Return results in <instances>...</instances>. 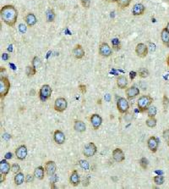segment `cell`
Returning <instances> with one entry per match:
<instances>
[{"label": "cell", "instance_id": "cell-1", "mask_svg": "<svg viewBox=\"0 0 169 189\" xmlns=\"http://www.w3.org/2000/svg\"><path fill=\"white\" fill-rule=\"evenodd\" d=\"M1 19L7 26L14 27L18 19V11L14 5H7L3 6L0 10Z\"/></svg>", "mask_w": 169, "mask_h": 189}, {"label": "cell", "instance_id": "cell-2", "mask_svg": "<svg viewBox=\"0 0 169 189\" xmlns=\"http://www.w3.org/2000/svg\"><path fill=\"white\" fill-rule=\"evenodd\" d=\"M152 102H153V99L150 95H142L141 97L139 98L138 102H137V106H138L139 111L141 113L146 111L147 109L151 105Z\"/></svg>", "mask_w": 169, "mask_h": 189}, {"label": "cell", "instance_id": "cell-3", "mask_svg": "<svg viewBox=\"0 0 169 189\" xmlns=\"http://www.w3.org/2000/svg\"><path fill=\"white\" fill-rule=\"evenodd\" d=\"M10 81L8 77L1 76L0 78V99L1 100L4 99V98L8 95L10 89Z\"/></svg>", "mask_w": 169, "mask_h": 189}, {"label": "cell", "instance_id": "cell-4", "mask_svg": "<svg viewBox=\"0 0 169 189\" xmlns=\"http://www.w3.org/2000/svg\"><path fill=\"white\" fill-rule=\"evenodd\" d=\"M52 93V87L47 84H45V85H42L40 90H39V98L42 102H45V101H47V99H50Z\"/></svg>", "mask_w": 169, "mask_h": 189}, {"label": "cell", "instance_id": "cell-5", "mask_svg": "<svg viewBox=\"0 0 169 189\" xmlns=\"http://www.w3.org/2000/svg\"><path fill=\"white\" fill-rule=\"evenodd\" d=\"M68 107V102L64 98H58L55 99L54 104H53V109L55 111L58 112V113H62L64 112Z\"/></svg>", "mask_w": 169, "mask_h": 189}, {"label": "cell", "instance_id": "cell-6", "mask_svg": "<svg viewBox=\"0 0 169 189\" xmlns=\"http://www.w3.org/2000/svg\"><path fill=\"white\" fill-rule=\"evenodd\" d=\"M99 54L104 58H108L112 55L113 53V47H110V45L107 43H101L99 45Z\"/></svg>", "mask_w": 169, "mask_h": 189}, {"label": "cell", "instance_id": "cell-7", "mask_svg": "<svg viewBox=\"0 0 169 189\" xmlns=\"http://www.w3.org/2000/svg\"><path fill=\"white\" fill-rule=\"evenodd\" d=\"M97 152V148L94 142H89L88 144H86L83 150V154H84L86 158H90L94 156Z\"/></svg>", "mask_w": 169, "mask_h": 189}, {"label": "cell", "instance_id": "cell-8", "mask_svg": "<svg viewBox=\"0 0 169 189\" xmlns=\"http://www.w3.org/2000/svg\"><path fill=\"white\" fill-rule=\"evenodd\" d=\"M117 109L121 114H126L129 109V104L125 98H119L117 101Z\"/></svg>", "mask_w": 169, "mask_h": 189}, {"label": "cell", "instance_id": "cell-9", "mask_svg": "<svg viewBox=\"0 0 169 189\" xmlns=\"http://www.w3.org/2000/svg\"><path fill=\"white\" fill-rule=\"evenodd\" d=\"M159 142L160 140L158 137H154V136L149 137L147 140V147L150 149V151L152 153H156L157 151L158 147H159Z\"/></svg>", "mask_w": 169, "mask_h": 189}, {"label": "cell", "instance_id": "cell-10", "mask_svg": "<svg viewBox=\"0 0 169 189\" xmlns=\"http://www.w3.org/2000/svg\"><path fill=\"white\" fill-rule=\"evenodd\" d=\"M44 168H45L46 174H47L48 176H53V175H55L57 170V165L54 161L52 160L47 161V162L45 163Z\"/></svg>", "mask_w": 169, "mask_h": 189}, {"label": "cell", "instance_id": "cell-11", "mask_svg": "<svg viewBox=\"0 0 169 189\" xmlns=\"http://www.w3.org/2000/svg\"><path fill=\"white\" fill-rule=\"evenodd\" d=\"M27 154H28V151H27V148L25 145H20L16 149H15V152H14V154L16 156V158L19 160H25L26 156H27Z\"/></svg>", "mask_w": 169, "mask_h": 189}, {"label": "cell", "instance_id": "cell-12", "mask_svg": "<svg viewBox=\"0 0 169 189\" xmlns=\"http://www.w3.org/2000/svg\"><path fill=\"white\" fill-rule=\"evenodd\" d=\"M135 53L137 54V56L140 58H145L148 54V47L145 43H138L135 47Z\"/></svg>", "mask_w": 169, "mask_h": 189}, {"label": "cell", "instance_id": "cell-13", "mask_svg": "<svg viewBox=\"0 0 169 189\" xmlns=\"http://www.w3.org/2000/svg\"><path fill=\"white\" fill-rule=\"evenodd\" d=\"M90 124L94 130H98L100 127L102 126V118L101 117V115H99L98 114H93L90 115Z\"/></svg>", "mask_w": 169, "mask_h": 189}, {"label": "cell", "instance_id": "cell-14", "mask_svg": "<svg viewBox=\"0 0 169 189\" xmlns=\"http://www.w3.org/2000/svg\"><path fill=\"white\" fill-rule=\"evenodd\" d=\"M65 135L61 130H56L53 133V140L58 145H62L65 142Z\"/></svg>", "mask_w": 169, "mask_h": 189}, {"label": "cell", "instance_id": "cell-15", "mask_svg": "<svg viewBox=\"0 0 169 189\" xmlns=\"http://www.w3.org/2000/svg\"><path fill=\"white\" fill-rule=\"evenodd\" d=\"M72 54L76 59H81L84 56L85 53L83 47L80 44H76L72 50Z\"/></svg>", "mask_w": 169, "mask_h": 189}, {"label": "cell", "instance_id": "cell-16", "mask_svg": "<svg viewBox=\"0 0 169 189\" xmlns=\"http://www.w3.org/2000/svg\"><path fill=\"white\" fill-rule=\"evenodd\" d=\"M113 158L117 163H122L125 160V154L121 148H115L113 151Z\"/></svg>", "mask_w": 169, "mask_h": 189}, {"label": "cell", "instance_id": "cell-17", "mask_svg": "<svg viewBox=\"0 0 169 189\" xmlns=\"http://www.w3.org/2000/svg\"><path fill=\"white\" fill-rule=\"evenodd\" d=\"M146 12V7L143 4H135L134 5L133 9H132V14L134 16H141L143 15L144 13Z\"/></svg>", "mask_w": 169, "mask_h": 189}, {"label": "cell", "instance_id": "cell-18", "mask_svg": "<svg viewBox=\"0 0 169 189\" xmlns=\"http://www.w3.org/2000/svg\"><path fill=\"white\" fill-rule=\"evenodd\" d=\"M125 93H126L127 98L129 99H133L140 94V89L135 86H131V87L126 88Z\"/></svg>", "mask_w": 169, "mask_h": 189}, {"label": "cell", "instance_id": "cell-19", "mask_svg": "<svg viewBox=\"0 0 169 189\" xmlns=\"http://www.w3.org/2000/svg\"><path fill=\"white\" fill-rule=\"evenodd\" d=\"M70 182L74 187H77L80 183V175L76 170H74L71 172L70 176Z\"/></svg>", "mask_w": 169, "mask_h": 189}, {"label": "cell", "instance_id": "cell-20", "mask_svg": "<svg viewBox=\"0 0 169 189\" xmlns=\"http://www.w3.org/2000/svg\"><path fill=\"white\" fill-rule=\"evenodd\" d=\"M25 23H26V25L28 26L29 27H32L37 24V20L36 15L33 13H28L25 17Z\"/></svg>", "mask_w": 169, "mask_h": 189}, {"label": "cell", "instance_id": "cell-21", "mask_svg": "<svg viewBox=\"0 0 169 189\" xmlns=\"http://www.w3.org/2000/svg\"><path fill=\"white\" fill-rule=\"evenodd\" d=\"M10 169H11L10 164L7 161L6 159L5 160H2L0 161V173L7 175L10 172Z\"/></svg>", "mask_w": 169, "mask_h": 189}, {"label": "cell", "instance_id": "cell-22", "mask_svg": "<svg viewBox=\"0 0 169 189\" xmlns=\"http://www.w3.org/2000/svg\"><path fill=\"white\" fill-rule=\"evenodd\" d=\"M74 129L77 133H84L86 130V126H85L84 121L78 120H75V123H74Z\"/></svg>", "mask_w": 169, "mask_h": 189}, {"label": "cell", "instance_id": "cell-23", "mask_svg": "<svg viewBox=\"0 0 169 189\" xmlns=\"http://www.w3.org/2000/svg\"><path fill=\"white\" fill-rule=\"evenodd\" d=\"M128 83H129V81H128L126 76H119L117 78V86L118 87V88H120V89L127 88Z\"/></svg>", "mask_w": 169, "mask_h": 189}, {"label": "cell", "instance_id": "cell-24", "mask_svg": "<svg viewBox=\"0 0 169 189\" xmlns=\"http://www.w3.org/2000/svg\"><path fill=\"white\" fill-rule=\"evenodd\" d=\"M161 39L165 46L169 47V32L167 28H163L161 32Z\"/></svg>", "mask_w": 169, "mask_h": 189}, {"label": "cell", "instance_id": "cell-25", "mask_svg": "<svg viewBox=\"0 0 169 189\" xmlns=\"http://www.w3.org/2000/svg\"><path fill=\"white\" fill-rule=\"evenodd\" d=\"M45 168L42 166H38L35 170H34V175L36 178L38 180H43L44 179V175H45Z\"/></svg>", "mask_w": 169, "mask_h": 189}, {"label": "cell", "instance_id": "cell-26", "mask_svg": "<svg viewBox=\"0 0 169 189\" xmlns=\"http://www.w3.org/2000/svg\"><path fill=\"white\" fill-rule=\"evenodd\" d=\"M14 184L16 186H19V185L23 184L24 181H25V176L24 175L21 171L18 172L17 174H15L14 178Z\"/></svg>", "mask_w": 169, "mask_h": 189}, {"label": "cell", "instance_id": "cell-27", "mask_svg": "<svg viewBox=\"0 0 169 189\" xmlns=\"http://www.w3.org/2000/svg\"><path fill=\"white\" fill-rule=\"evenodd\" d=\"M36 73H37V68L33 66L32 65L26 66V68H25V74H26V76H28V77H32V76L36 75Z\"/></svg>", "mask_w": 169, "mask_h": 189}, {"label": "cell", "instance_id": "cell-28", "mask_svg": "<svg viewBox=\"0 0 169 189\" xmlns=\"http://www.w3.org/2000/svg\"><path fill=\"white\" fill-rule=\"evenodd\" d=\"M131 1L132 0H117V5L121 10H123V9H125V8L129 6Z\"/></svg>", "mask_w": 169, "mask_h": 189}, {"label": "cell", "instance_id": "cell-29", "mask_svg": "<svg viewBox=\"0 0 169 189\" xmlns=\"http://www.w3.org/2000/svg\"><path fill=\"white\" fill-rule=\"evenodd\" d=\"M146 126L150 128H154L156 127L157 124V120L155 117H148V119L146 120Z\"/></svg>", "mask_w": 169, "mask_h": 189}, {"label": "cell", "instance_id": "cell-30", "mask_svg": "<svg viewBox=\"0 0 169 189\" xmlns=\"http://www.w3.org/2000/svg\"><path fill=\"white\" fill-rule=\"evenodd\" d=\"M47 22H53L54 20H55V17H56V14H55V12L53 11V10H48L47 12Z\"/></svg>", "mask_w": 169, "mask_h": 189}, {"label": "cell", "instance_id": "cell-31", "mask_svg": "<svg viewBox=\"0 0 169 189\" xmlns=\"http://www.w3.org/2000/svg\"><path fill=\"white\" fill-rule=\"evenodd\" d=\"M146 113H147L148 117H155L156 114V113H157L156 107L153 106V105H150V107L147 109V110H146Z\"/></svg>", "mask_w": 169, "mask_h": 189}, {"label": "cell", "instance_id": "cell-32", "mask_svg": "<svg viewBox=\"0 0 169 189\" xmlns=\"http://www.w3.org/2000/svg\"><path fill=\"white\" fill-rule=\"evenodd\" d=\"M153 181H154V183L156 185H162L165 182V177L164 175H158L154 176L153 178Z\"/></svg>", "mask_w": 169, "mask_h": 189}, {"label": "cell", "instance_id": "cell-33", "mask_svg": "<svg viewBox=\"0 0 169 189\" xmlns=\"http://www.w3.org/2000/svg\"><path fill=\"white\" fill-rule=\"evenodd\" d=\"M137 74L139 75L140 77L141 78H146V77H148L149 75H150V73H149V71L146 69V68H141L138 72H137Z\"/></svg>", "mask_w": 169, "mask_h": 189}, {"label": "cell", "instance_id": "cell-34", "mask_svg": "<svg viewBox=\"0 0 169 189\" xmlns=\"http://www.w3.org/2000/svg\"><path fill=\"white\" fill-rule=\"evenodd\" d=\"M139 164L141 167L143 169V170H146L148 168V165H149V161L148 160L145 158V157H142L141 160H139Z\"/></svg>", "mask_w": 169, "mask_h": 189}, {"label": "cell", "instance_id": "cell-35", "mask_svg": "<svg viewBox=\"0 0 169 189\" xmlns=\"http://www.w3.org/2000/svg\"><path fill=\"white\" fill-rule=\"evenodd\" d=\"M168 105H169L168 97L166 94H164L163 95V97H162V106H163L164 112H167L168 108Z\"/></svg>", "mask_w": 169, "mask_h": 189}, {"label": "cell", "instance_id": "cell-36", "mask_svg": "<svg viewBox=\"0 0 169 189\" xmlns=\"http://www.w3.org/2000/svg\"><path fill=\"white\" fill-rule=\"evenodd\" d=\"M112 44H113V49H115V50L120 49V47H121V45H120V41H119L117 38H114V39H113Z\"/></svg>", "mask_w": 169, "mask_h": 189}, {"label": "cell", "instance_id": "cell-37", "mask_svg": "<svg viewBox=\"0 0 169 189\" xmlns=\"http://www.w3.org/2000/svg\"><path fill=\"white\" fill-rule=\"evenodd\" d=\"M79 164H80V167L84 170H89V163L86 160H80L79 161Z\"/></svg>", "mask_w": 169, "mask_h": 189}, {"label": "cell", "instance_id": "cell-38", "mask_svg": "<svg viewBox=\"0 0 169 189\" xmlns=\"http://www.w3.org/2000/svg\"><path fill=\"white\" fill-rule=\"evenodd\" d=\"M11 170L14 174H17L18 172L20 171V166L19 164H13L11 166Z\"/></svg>", "mask_w": 169, "mask_h": 189}, {"label": "cell", "instance_id": "cell-39", "mask_svg": "<svg viewBox=\"0 0 169 189\" xmlns=\"http://www.w3.org/2000/svg\"><path fill=\"white\" fill-rule=\"evenodd\" d=\"M162 136H163V138H164V140L167 142V144L169 146V129H166V130L163 131Z\"/></svg>", "mask_w": 169, "mask_h": 189}, {"label": "cell", "instance_id": "cell-40", "mask_svg": "<svg viewBox=\"0 0 169 189\" xmlns=\"http://www.w3.org/2000/svg\"><path fill=\"white\" fill-rule=\"evenodd\" d=\"M34 178H35L34 174H33V175H31V174H28V175L25 176V182H27V183L32 182L33 181H34Z\"/></svg>", "mask_w": 169, "mask_h": 189}, {"label": "cell", "instance_id": "cell-41", "mask_svg": "<svg viewBox=\"0 0 169 189\" xmlns=\"http://www.w3.org/2000/svg\"><path fill=\"white\" fill-rule=\"evenodd\" d=\"M40 59H39V58H38L37 56H36V57H34V59H33V60H32V66L34 67H36V68H37L38 66V65H39V63H40V61H39Z\"/></svg>", "mask_w": 169, "mask_h": 189}, {"label": "cell", "instance_id": "cell-42", "mask_svg": "<svg viewBox=\"0 0 169 189\" xmlns=\"http://www.w3.org/2000/svg\"><path fill=\"white\" fill-rule=\"evenodd\" d=\"M79 89L80 90L81 93L84 94L86 93V86L84 85V84H80V85H79Z\"/></svg>", "mask_w": 169, "mask_h": 189}, {"label": "cell", "instance_id": "cell-43", "mask_svg": "<svg viewBox=\"0 0 169 189\" xmlns=\"http://www.w3.org/2000/svg\"><path fill=\"white\" fill-rule=\"evenodd\" d=\"M82 5L84 6V8H89L90 6V0H81Z\"/></svg>", "mask_w": 169, "mask_h": 189}, {"label": "cell", "instance_id": "cell-44", "mask_svg": "<svg viewBox=\"0 0 169 189\" xmlns=\"http://www.w3.org/2000/svg\"><path fill=\"white\" fill-rule=\"evenodd\" d=\"M137 75H138V74H137V72H135V71H130V72H129V76H130V79H131V80H134Z\"/></svg>", "mask_w": 169, "mask_h": 189}, {"label": "cell", "instance_id": "cell-45", "mask_svg": "<svg viewBox=\"0 0 169 189\" xmlns=\"http://www.w3.org/2000/svg\"><path fill=\"white\" fill-rule=\"evenodd\" d=\"M5 180H6V175L3 174V173H0V182L3 183L4 181H5Z\"/></svg>", "mask_w": 169, "mask_h": 189}, {"label": "cell", "instance_id": "cell-46", "mask_svg": "<svg viewBox=\"0 0 169 189\" xmlns=\"http://www.w3.org/2000/svg\"><path fill=\"white\" fill-rule=\"evenodd\" d=\"M13 158V154L12 153H7L5 154V159L6 160H11Z\"/></svg>", "mask_w": 169, "mask_h": 189}, {"label": "cell", "instance_id": "cell-47", "mask_svg": "<svg viewBox=\"0 0 169 189\" xmlns=\"http://www.w3.org/2000/svg\"><path fill=\"white\" fill-rule=\"evenodd\" d=\"M2 59H3L4 60H9L10 55H9L8 53H3V54H2Z\"/></svg>", "mask_w": 169, "mask_h": 189}, {"label": "cell", "instance_id": "cell-48", "mask_svg": "<svg viewBox=\"0 0 169 189\" xmlns=\"http://www.w3.org/2000/svg\"><path fill=\"white\" fill-rule=\"evenodd\" d=\"M166 62H167V65H168V66L169 67V54H168V56L167 57V60H166Z\"/></svg>", "mask_w": 169, "mask_h": 189}, {"label": "cell", "instance_id": "cell-49", "mask_svg": "<svg viewBox=\"0 0 169 189\" xmlns=\"http://www.w3.org/2000/svg\"><path fill=\"white\" fill-rule=\"evenodd\" d=\"M108 1L110 3H117V0H108Z\"/></svg>", "mask_w": 169, "mask_h": 189}, {"label": "cell", "instance_id": "cell-50", "mask_svg": "<svg viewBox=\"0 0 169 189\" xmlns=\"http://www.w3.org/2000/svg\"><path fill=\"white\" fill-rule=\"evenodd\" d=\"M166 28L168 29V32H169V22L168 23V25H167V27H166Z\"/></svg>", "mask_w": 169, "mask_h": 189}, {"label": "cell", "instance_id": "cell-51", "mask_svg": "<svg viewBox=\"0 0 169 189\" xmlns=\"http://www.w3.org/2000/svg\"><path fill=\"white\" fill-rule=\"evenodd\" d=\"M168 160H169V156H168Z\"/></svg>", "mask_w": 169, "mask_h": 189}]
</instances>
